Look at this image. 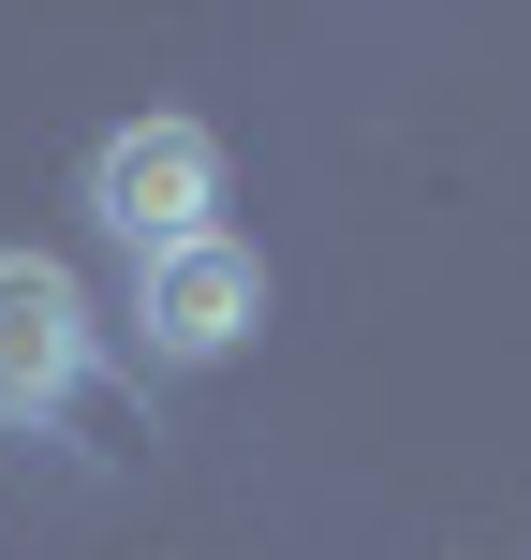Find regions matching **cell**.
Returning <instances> with one entry per match:
<instances>
[{
    "label": "cell",
    "mask_w": 531,
    "mask_h": 560,
    "mask_svg": "<svg viewBox=\"0 0 531 560\" xmlns=\"http://www.w3.org/2000/svg\"><path fill=\"white\" fill-rule=\"evenodd\" d=\"M74 384H89V295H74V266L0 252V428H59Z\"/></svg>",
    "instance_id": "3"
},
{
    "label": "cell",
    "mask_w": 531,
    "mask_h": 560,
    "mask_svg": "<svg viewBox=\"0 0 531 560\" xmlns=\"http://www.w3.org/2000/svg\"><path fill=\"white\" fill-rule=\"evenodd\" d=\"M89 222L134 266L222 236V133H207V118H118V133L89 148Z\"/></svg>",
    "instance_id": "1"
},
{
    "label": "cell",
    "mask_w": 531,
    "mask_h": 560,
    "mask_svg": "<svg viewBox=\"0 0 531 560\" xmlns=\"http://www.w3.org/2000/svg\"><path fill=\"white\" fill-rule=\"evenodd\" d=\"M252 325H266V252H236V236H193V252L134 266V339L163 369H222Z\"/></svg>",
    "instance_id": "2"
}]
</instances>
